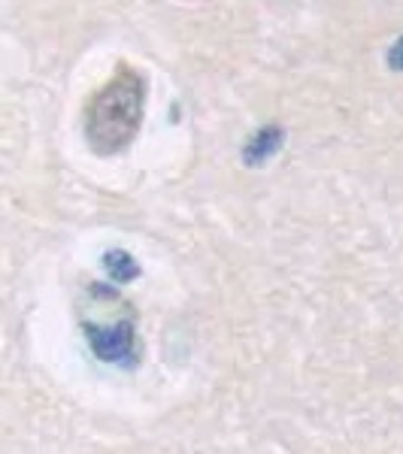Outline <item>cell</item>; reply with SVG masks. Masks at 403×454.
Masks as SVG:
<instances>
[{
  "label": "cell",
  "mask_w": 403,
  "mask_h": 454,
  "mask_svg": "<svg viewBox=\"0 0 403 454\" xmlns=\"http://www.w3.org/2000/svg\"><path fill=\"white\" fill-rule=\"evenodd\" d=\"M146 106V82L130 64L119 70L88 98L83 124L85 140L98 155H115L137 137Z\"/></svg>",
  "instance_id": "6da1fadb"
},
{
  "label": "cell",
  "mask_w": 403,
  "mask_h": 454,
  "mask_svg": "<svg viewBox=\"0 0 403 454\" xmlns=\"http://www.w3.org/2000/svg\"><path fill=\"white\" fill-rule=\"evenodd\" d=\"M388 64H391L394 70H403V36L391 46V52H388Z\"/></svg>",
  "instance_id": "277c9868"
},
{
  "label": "cell",
  "mask_w": 403,
  "mask_h": 454,
  "mask_svg": "<svg viewBox=\"0 0 403 454\" xmlns=\"http://www.w3.org/2000/svg\"><path fill=\"white\" fill-rule=\"evenodd\" d=\"M88 340L94 351L104 361H122L134 355V331L130 325H113V327H88Z\"/></svg>",
  "instance_id": "7a4b0ae2"
},
{
  "label": "cell",
  "mask_w": 403,
  "mask_h": 454,
  "mask_svg": "<svg viewBox=\"0 0 403 454\" xmlns=\"http://www.w3.org/2000/svg\"><path fill=\"white\" fill-rule=\"evenodd\" d=\"M282 143V130L280 128H264L261 134H255L252 140L246 145V160H252V164H261L264 158H270L276 149H280Z\"/></svg>",
  "instance_id": "3957f363"
}]
</instances>
